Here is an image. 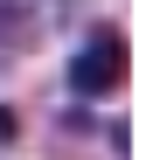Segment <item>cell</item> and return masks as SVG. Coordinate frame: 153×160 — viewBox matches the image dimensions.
Wrapping results in <instances>:
<instances>
[{
    "mask_svg": "<svg viewBox=\"0 0 153 160\" xmlns=\"http://www.w3.org/2000/svg\"><path fill=\"white\" fill-rule=\"evenodd\" d=\"M125 63H132L125 28L97 21V28L76 42V56H70V98H111V91L125 84Z\"/></svg>",
    "mask_w": 153,
    "mask_h": 160,
    "instance_id": "cell-2",
    "label": "cell"
},
{
    "mask_svg": "<svg viewBox=\"0 0 153 160\" xmlns=\"http://www.w3.org/2000/svg\"><path fill=\"white\" fill-rule=\"evenodd\" d=\"M14 132H21V112H14V104H0V146H14Z\"/></svg>",
    "mask_w": 153,
    "mask_h": 160,
    "instance_id": "cell-3",
    "label": "cell"
},
{
    "mask_svg": "<svg viewBox=\"0 0 153 160\" xmlns=\"http://www.w3.org/2000/svg\"><path fill=\"white\" fill-rule=\"evenodd\" d=\"M63 21H70V0H0V77L28 63L35 49H49Z\"/></svg>",
    "mask_w": 153,
    "mask_h": 160,
    "instance_id": "cell-1",
    "label": "cell"
}]
</instances>
